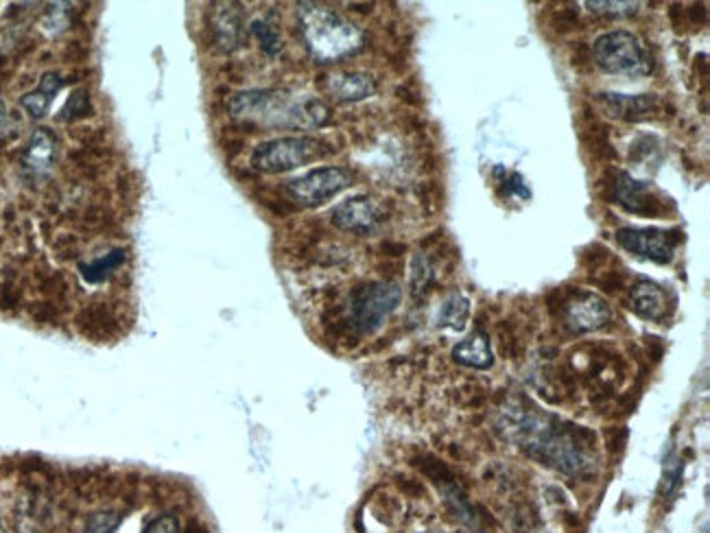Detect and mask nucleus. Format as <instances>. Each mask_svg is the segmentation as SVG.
Masks as SVG:
<instances>
[{"instance_id": "nucleus-25", "label": "nucleus", "mask_w": 710, "mask_h": 533, "mask_svg": "<svg viewBox=\"0 0 710 533\" xmlns=\"http://www.w3.org/2000/svg\"><path fill=\"white\" fill-rule=\"evenodd\" d=\"M90 112V99L84 90L73 92V97L68 99L64 105L62 114H59V121H75V118L86 116Z\"/></svg>"}, {"instance_id": "nucleus-32", "label": "nucleus", "mask_w": 710, "mask_h": 533, "mask_svg": "<svg viewBox=\"0 0 710 533\" xmlns=\"http://www.w3.org/2000/svg\"><path fill=\"white\" fill-rule=\"evenodd\" d=\"M5 118H7V110H5V105H3V101H0V127H3V123H5Z\"/></svg>"}, {"instance_id": "nucleus-2", "label": "nucleus", "mask_w": 710, "mask_h": 533, "mask_svg": "<svg viewBox=\"0 0 710 533\" xmlns=\"http://www.w3.org/2000/svg\"><path fill=\"white\" fill-rule=\"evenodd\" d=\"M300 22L306 38V46L322 62H337V59L357 53L361 49L363 35L350 22L339 18L333 9L319 5H302Z\"/></svg>"}, {"instance_id": "nucleus-23", "label": "nucleus", "mask_w": 710, "mask_h": 533, "mask_svg": "<svg viewBox=\"0 0 710 533\" xmlns=\"http://www.w3.org/2000/svg\"><path fill=\"white\" fill-rule=\"evenodd\" d=\"M252 33L260 42V49H263L267 55H276L280 51V35L276 31V27L269 25L267 20H254Z\"/></svg>"}, {"instance_id": "nucleus-16", "label": "nucleus", "mask_w": 710, "mask_h": 533, "mask_svg": "<svg viewBox=\"0 0 710 533\" xmlns=\"http://www.w3.org/2000/svg\"><path fill=\"white\" fill-rule=\"evenodd\" d=\"M59 88H62V77L57 73H46L40 79V86L20 99V105L29 112L31 118H44Z\"/></svg>"}, {"instance_id": "nucleus-29", "label": "nucleus", "mask_w": 710, "mask_h": 533, "mask_svg": "<svg viewBox=\"0 0 710 533\" xmlns=\"http://www.w3.org/2000/svg\"><path fill=\"white\" fill-rule=\"evenodd\" d=\"M505 193H518V195H523V197L529 195L525 184H523V177H520L518 173H514V175L510 177V186H505Z\"/></svg>"}, {"instance_id": "nucleus-11", "label": "nucleus", "mask_w": 710, "mask_h": 533, "mask_svg": "<svg viewBox=\"0 0 710 533\" xmlns=\"http://www.w3.org/2000/svg\"><path fill=\"white\" fill-rule=\"evenodd\" d=\"M597 101L603 110L614 118L623 121H643L658 108L654 94H638V97H625V94H597Z\"/></svg>"}, {"instance_id": "nucleus-3", "label": "nucleus", "mask_w": 710, "mask_h": 533, "mask_svg": "<svg viewBox=\"0 0 710 533\" xmlns=\"http://www.w3.org/2000/svg\"><path fill=\"white\" fill-rule=\"evenodd\" d=\"M402 291L396 282H368L348 298V326L357 335H372L396 311Z\"/></svg>"}, {"instance_id": "nucleus-17", "label": "nucleus", "mask_w": 710, "mask_h": 533, "mask_svg": "<svg viewBox=\"0 0 710 533\" xmlns=\"http://www.w3.org/2000/svg\"><path fill=\"white\" fill-rule=\"evenodd\" d=\"M212 31H215V42L221 51H234L241 44V18L232 9L219 11Z\"/></svg>"}, {"instance_id": "nucleus-31", "label": "nucleus", "mask_w": 710, "mask_h": 533, "mask_svg": "<svg viewBox=\"0 0 710 533\" xmlns=\"http://www.w3.org/2000/svg\"><path fill=\"white\" fill-rule=\"evenodd\" d=\"M186 533H208V531H206L204 527H201L199 523H191V525H188Z\"/></svg>"}, {"instance_id": "nucleus-14", "label": "nucleus", "mask_w": 710, "mask_h": 533, "mask_svg": "<svg viewBox=\"0 0 710 533\" xmlns=\"http://www.w3.org/2000/svg\"><path fill=\"white\" fill-rule=\"evenodd\" d=\"M326 90L333 94L337 101H361L368 99L376 92L374 79L361 73H343L333 75L326 81Z\"/></svg>"}, {"instance_id": "nucleus-12", "label": "nucleus", "mask_w": 710, "mask_h": 533, "mask_svg": "<svg viewBox=\"0 0 710 533\" xmlns=\"http://www.w3.org/2000/svg\"><path fill=\"white\" fill-rule=\"evenodd\" d=\"M630 302L632 309L649 322H658V319L665 317L667 311V300L662 287H658L652 280H638L632 284L630 289Z\"/></svg>"}, {"instance_id": "nucleus-1", "label": "nucleus", "mask_w": 710, "mask_h": 533, "mask_svg": "<svg viewBox=\"0 0 710 533\" xmlns=\"http://www.w3.org/2000/svg\"><path fill=\"white\" fill-rule=\"evenodd\" d=\"M230 114L239 121L271 127H319L328 110L315 99L293 101L289 92L254 90L230 99Z\"/></svg>"}, {"instance_id": "nucleus-9", "label": "nucleus", "mask_w": 710, "mask_h": 533, "mask_svg": "<svg viewBox=\"0 0 710 533\" xmlns=\"http://www.w3.org/2000/svg\"><path fill=\"white\" fill-rule=\"evenodd\" d=\"M614 201L632 215L641 217H662L665 215V201H662L645 182L634 180L632 175L619 171L610 184Z\"/></svg>"}, {"instance_id": "nucleus-4", "label": "nucleus", "mask_w": 710, "mask_h": 533, "mask_svg": "<svg viewBox=\"0 0 710 533\" xmlns=\"http://www.w3.org/2000/svg\"><path fill=\"white\" fill-rule=\"evenodd\" d=\"M330 153L328 145L317 138H278L258 145L252 153V167L263 173H287L304 164L322 160Z\"/></svg>"}, {"instance_id": "nucleus-13", "label": "nucleus", "mask_w": 710, "mask_h": 533, "mask_svg": "<svg viewBox=\"0 0 710 533\" xmlns=\"http://www.w3.org/2000/svg\"><path fill=\"white\" fill-rule=\"evenodd\" d=\"M453 359L459 365L472 367V370H490L494 357L490 350V339L481 330H472L464 341H459L453 348Z\"/></svg>"}, {"instance_id": "nucleus-27", "label": "nucleus", "mask_w": 710, "mask_h": 533, "mask_svg": "<svg viewBox=\"0 0 710 533\" xmlns=\"http://www.w3.org/2000/svg\"><path fill=\"white\" fill-rule=\"evenodd\" d=\"M588 7L597 11V14L608 16H632L636 14L638 3H588Z\"/></svg>"}, {"instance_id": "nucleus-20", "label": "nucleus", "mask_w": 710, "mask_h": 533, "mask_svg": "<svg viewBox=\"0 0 710 533\" xmlns=\"http://www.w3.org/2000/svg\"><path fill=\"white\" fill-rule=\"evenodd\" d=\"M81 326H84L86 333L90 337H108L116 330V319L108 313V311H99V309H90L84 313V317H79Z\"/></svg>"}, {"instance_id": "nucleus-6", "label": "nucleus", "mask_w": 710, "mask_h": 533, "mask_svg": "<svg viewBox=\"0 0 710 533\" xmlns=\"http://www.w3.org/2000/svg\"><path fill=\"white\" fill-rule=\"evenodd\" d=\"M348 186H352V175L346 169L339 167H326V169H315L311 173H306L304 177H298L287 184L289 195L298 201L302 206H322L324 201L333 199L341 191H346Z\"/></svg>"}, {"instance_id": "nucleus-26", "label": "nucleus", "mask_w": 710, "mask_h": 533, "mask_svg": "<svg viewBox=\"0 0 710 533\" xmlns=\"http://www.w3.org/2000/svg\"><path fill=\"white\" fill-rule=\"evenodd\" d=\"M142 533H180V520L173 514H160L149 520Z\"/></svg>"}, {"instance_id": "nucleus-18", "label": "nucleus", "mask_w": 710, "mask_h": 533, "mask_svg": "<svg viewBox=\"0 0 710 533\" xmlns=\"http://www.w3.org/2000/svg\"><path fill=\"white\" fill-rule=\"evenodd\" d=\"M468 315H470L468 298H464L461 293H453L451 298L442 304L440 315H437V326L451 328L455 333H459V330L466 328Z\"/></svg>"}, {"instance_id": "nucleus-10", "label": "nucleus", "mask_w": 710, "mask_h": 533, "mask_svg": "<svg viewBox=\"0 0 710 533\" xmlns=\"http://www.w3.org/2000/svg\"><path fill=\"white\" fill-rule=\"evenodd\" d=\"M333 223L346 232H372L378 223V208L368 197H354L333 210Z\"/></svg>"}, {"instance_id": "nucleus-21", "label": "nucleus", "mask_w": 710, "mask_h": 533, "mask_svg": "<svg viewBox=\"0 0 710 533\" xmlns=\"http://www.w3.org/2000/svg\"><path fill=\"white\" fill-rule=\"evenodd\" d=\"M435 271L431 267L429 260L424 256H416L413 258V271H411V293L413 298H422V295L429 291V287L433 284Z\"/></svg>"}, {"instance_id": "nucleus-28", "label": "nucleus", "mask_w": 710, "mask_h": 533, "mask_svg": "<svg viewBox=\"0 0 710 533\" xmlns=\"http://www.w3.org/2000/svg\"><path fill=\"white\" fill-rule=\"evenodd\" d=\"M625 437H627V431L625 429H608L606 431V440H608V446L610 450H621L625 446Z\"/></svg>"}, {"instance_id": "nucleus-24", "label": "nucleus", "mask_w": 710, "mask_h": 533, "mask_svg": "<svg viewBox=\"0 0 710 533\" xmlns=\"http://www.w3.org/2000/svg\"><path fill=\"white\" fill-rule=\"evenodd\" d=\"M682 475H684V461L671 453L667 457V461H665V470H662V488H660V492L665 494V496H671L673 492L678 490Z\"/></svg>"}, {"instance_id": "nucleus-5", "label": "nucleus", "mask_w": 710, "mask_h": 533, "mask_svg": "<svg viewBox=\"0 0 710 533\" xmlns=\"http://www.w3.org/2000/svg\"><path fill=\"white\" fill-rule=\"evenodd\" d=\"M593 57L601 70L612 75H649L654 70L652 59L641 49L636 35L627 31L601 35L593 46Z\"/></svg>"}, {"instance_id": "nucleus-7", "label": "nucleus", "mask_w": 710, "mask_h": 533, "mask_svg": "<svg viewBox=\"0 0 710 533\" xmlns=\"http://www.w3.org/2000/svg\"><path fill=\"white\" fill-rule=\"evenodd\" d=\"M682 239L684 234L678 228L673 230L623 228L617 232V243L623 247V250L654 260L658 265L671 263L673 252H676V247Z\"/></svg>"}, {"instance_id": "nucleus-8", "label": "nucleus", "mask_w": 710, "mask_h": 533, "mask_svg": "<svg viewBox=\"0 0 710 533\" xmlns=\"http://www.w3.org/2000/svg\"><path fill=\"white\" fill-rule=\"evenodd\" d=\"M560 317L571 333L584 335L606 326L612 319V311L608 302L601 300L599 295L577 291L571 298L560 302Z\"/></svg>"}, {"instance_id": "nucleus-30", "label": "nucleus", "mask_w": 710, "mask_h": 533, "mask_svg": "<svg viewBox=\"0 0 710 533\" xmlns=\"http://www.w3.org/2000/svg\"><path fill=\"white\" fill-rule=\"evenodd\" d=\"M689 14H691L693 25H704L706 22V7L704 5H693V9H689Z\"/></svg>"}, {"instance_id": "nucleus-19", "label": "nucleus", "mask_w": 710, "mask_h": 533, "mask_svg": "<svg viewBox=\"0 0 710 533\" xmlns=\"http://www.w3.org/2000/svg\"><path fill=\"white\" fill-rule=\"evenodd\" d=\"M125 260V252L123 250H114L110 254H105L97 260H92V263H84L79 269H81V276H84L88 282L92 284H99L103 280H108V276L112 274V271L121 265Z\"/></svg>"}, {"instance_id": "nucleus-15", "label": "nucleus", "mask_w": 710, "mask_h": 533, "mask_svg": "<svg viewBox=\"0 0 710 533\" xmlns=\"http://www.w3.org/2000/svg\"><path fill=\"white\" fill-rule=\"evenodd\" d=\"M55 160V138L49 129H35L25 156H22V164L25 169L33 175H44L51 169V164Z\"/></svg>"}, {"instance_id": "nucleus-22", "label": "nucleus", "mask_w": 710, "mask_h": 533, "mask_svg": "<svg viewBox=\"0 0 710 533\" xmlns=\"http://www.w3.org/2000/svg\"><path fill=\"white\" fill-rule=\"evenodd\" d=\"M123 516L112 509H105V512H94L88 516L84 531L81 533H116L118 525H121Z\"/></svg>"}]
</instances>
